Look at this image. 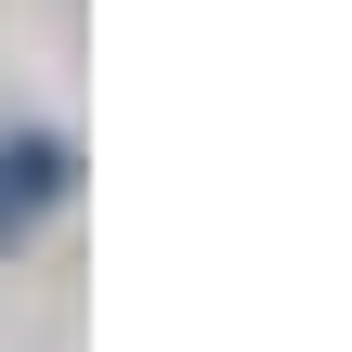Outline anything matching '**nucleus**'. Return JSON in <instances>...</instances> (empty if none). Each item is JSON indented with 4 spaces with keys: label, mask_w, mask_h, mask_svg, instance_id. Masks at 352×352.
<instances>
[{
    "label": "nucleus",
    "mask_w": 352,
    "mask_h": 352,
    "mask_svg": "<svg viewBox=\"0 0 352 352\" xmlns=\"http://www.w3.org/2000/svg\"><path fill=\"white\" fill-rule=\"evenodd\" d=\"M52 196H65V144H52V131H13V144H0V248H13Z\"/></svg>",
    "instance_id": "obj_1"
}]
</instances>
